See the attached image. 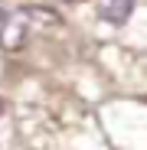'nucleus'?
I'll return each instance as SVG.
<instances>
[{
    "mask_svg": "<svg viewBox=\"0 0 147 150\" xmlns=\"http://www.w3.org/2000/svg\"><path fill=\"white\" fill-rule=\"evenodd\" d=\"M59 26V13L49 7H20V10H4L0 7V49L20 52L33 36Z\"/></svg>",
    "mask_w": 147,
    "mask_h": 150,
    "instance_id": "nucleus-1",
    "label": "nucleus"
},
{
    "mask_svg": "<svg viewBox=\"0 0 147 150\" xmlns=\"http://www.w3.org/2000/svg\"><path fill=\"white\" fill-rule=\"evenodd\" d=\"M95 10H98V20L111 23V26H121L134 13V0H95Z\"/></svg>",
    "mask_w": 147,
    "mask_h": 150,
    "instance_id": "nucleus-2",
    "label": "nucleus"
},
{
    "mask_svg": "<svg viewBox=\"0 0 147 150\" xmlns=\"http://www.w3.org/2000/svg\"><path fill=\"white\" fill-rule=\"evenodd\" d=\"M69 4H82V0H69Z\"/></svg>",
    "mask_w": 147,
    "mask_h": 150,
    "instance_id": "nucleus-3",
    "label": "nucleus"
},
{
    "mask_svg": "<svg viewBox=\"0 0 147 150\" xmlns=\"http://www.w3.org/2000/svg\"><path fill=\"white\" fill-rule=\"evenodd\" d=\"M0 111H4V105H0Z\"/></svg>",
    "mask_w": 147,
    "mask_h": 150,
    "instance_id": "nucleus-4",
    "label": "nucleus"
}]
</instances>
